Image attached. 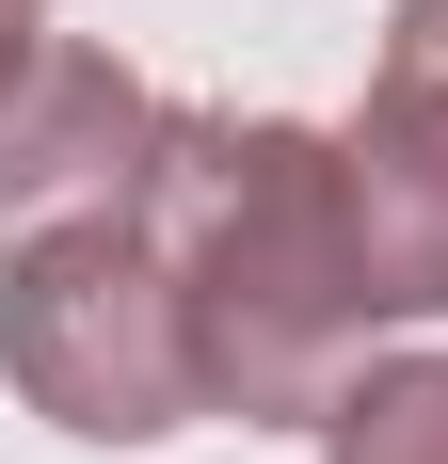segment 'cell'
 Masks as SVG:
<instances>
[{"label": "cell", "mask_w": 448, "mask_h": 464, "mask_svg": "<svg viewBox=\"0 0 448 464\" xmlns=\"http://www.w3.org/2000/svg\"><path fill=\"white\" fill-rule=\"evenodd\" d=\"M336 160H353V225H368V273H385V321H448V81L385 64L368 112L336 129Z\"/></svg>", "instance_id": "obj_4"}, {"label": "cell", "mask_w": 448, "mask_h": 464, "mask_svg": "<svg viewBox=\"0 0 448 464\" xmlns=\"http://www.w3.org/2000/svg\"><path fill=\"white\" fill-rule=\"evenodd\" d=\"M0 384L48 432H81V449H161V432L209 417L177 273H161V240L129 208L112 225H48V240L0 256Z\"/></svg>", "instance_id": "obj_2"}, {"label": "cell", "mask_w": 448, "mask_h": 464, "mask_svg": "<svg viewBox=\"0 0 448 464\" xmlns=\"http://www.w3.org/2000/svg\"><path fill=\"white\" fill-rule=\"evenodd\" d=\"M161 112H177V96L144 81V64H112V48H81V33H48V64L0 96V256H16V240H48V225H112V208H144Z\"/></svg>", "instance_id": "obj_3"}, {"label": "cell", "mask_w": 448, "mask_h": 464, "mask_svg": "<svg viewBox=\"0 0 448 464\" xmlns=\"http://www.w3.org/2000/svg\"><path fill=\"white\" fill-rule=\"evenodd\" d=\"M320 464H448V353H368L320 417Z\"/></svg>", "instance_id": "obj_5"}, {"label": "cell", "mask_w": 448, "mask_h": 464, "mask_svg": "<svg viewBox=\"0 0 448 464\" xmlns=\"http://www.w3.org/2000/svg\"><path fill=\"white\" fill-rule=\"evenodd\" d=\"M385 64H433L448 81V0H401V16H385Z\"/></svg>", "instance_id": "obj_6"}, {"label": "cell", "mask_w": 448, "mask_h": 464, "mask_svg": "<svg viewBox=\"0 0 448 464\" xmlns=\"http://www.w3.org/2000/svg\"><path fill=\"white\" fill-rule=\"evenodd\" d=\"M33 64H48V0H0V96L33 81Z\"/></svg>", "instance_id": "obj_7"}, {"label": "cell", "mask_w": 448, "mask_h": 464, "mask_svg": "<svg viewBox=\"0 0 448 464\" xmlns=\"http://www.w3.org/2000/svg\"><path fill=\"white\" fill-rule=\"evenodd\" d=\"M129 225L177 273L209 417H240V432H320L336 417V384L385 336V273H368L336 129H288V112H161V160H144Z\"/></svg>", "instance_id": "obj_1"}]
</instances>
